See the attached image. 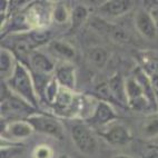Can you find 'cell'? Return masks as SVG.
<instances>
[{"label":"cell","instance_id":"1","mask_svg":"<svg viewBox=\"0 0 158 158\" xmlns=\"http://www.w3.org/2000/svg\"><path fill=\"white\" fill-rule=\"evenodd\" d=\"M6 84L11 89L12 93L26 100L32 107H36L38 105L34 79L28 69L21 62L17 61L12 73L7 78Z\"/></svg>","mask_w":158,"mask_h":158},{"label":"cell","instance_id":"2","mask_svg":"<svg viewBox=\"0 0 158 158\" xmlns=\"http://www.w3.org/2000/svg\"><path fill=\"white\" fill-rule=\"evenodd\" d=\"M70 135L73 143L80 152L86 155H93L96 152L98 144L95 138V135L86 124L79 123L73 125Z\"/></svg>","mask_w":158,"mask_h":158},{"label":"cell","instance_id":"3","mask_svg":"<svg viewBox=\"0 0 158 158\" xmlns=\"http://www.w3.org/2000/svg\"><path fill=\"white\" fill-rule=\"evenodd\" d=\"M27 120L35 128V131L46 134L57 139H64V127L61 123L48 115L32 114L27 117Z\"/></svg>","mask_w":158,"mask_h":158},{"label":"cell","instance_id":"4","mask_svg":"<svg viewBox=\"0 0 158 158\" xmlns=\"http://www.w3.org/2000/svg\"><path fill=\"white\" fill-rule=\"evenodd\" d=\"M98 134L108 144L116 147L127 146L133 140V135L130 134L129 129L122 124L110 125L105 130H100Z\"/></svg>","mask_w":158,"mask_h":158},{"label":"cell","instance_id":"5","mask_svg":"<svg viewBox=\"0 0 158 158\" xmlns=\"http://www.w3.org/2000/svg\"><path fill=\"white\" fill-rule=\"evenodd\" d=\"M118 118L116 111L107 102H99L95 107L93 115L87 119V123L95 126H102Z\"/></svg>","mask_w":158,"mask_h":158},{"label":"cell","instance_id":"6","mask_svg":"<svg viewBox=\"0 0 158 158\" xmlns=\"http://www.w3.org/2000/svg\"><path fill=\"white\" fill-rule=\"evenodd\" d=\"M135 25L139 34L148 39H152L157 36V26L152 16L146 10H140L135 17Z\"/></svg>","mask_w":158,"mask_h":158},{"label":"cell","instance_id":"7","mask_svg":"<svg viewBox=\"0 0 158 158\" xmlns=\"http://www.w3.org/2000/svg\"><path fill=\"white\" fill-rule=\"evenodd\" d=\"M55 79L60 87L73 90L76 88V71L75 67L70 64H61L55 69Z\"/></svg>","mask_w":158,"mask_h":158},{"label":"cell","instance_id":"8","mask_svg":"<svg viewBox=\"0 0 158 158\" xmlns=\"http://www.w3.org/2000/svg\"><path fill=\"white\" fill-rule=\"evenodd\" d=\"M7 133L8 137L12 139H21L28 138L35 133V128L31 126L30 123L26 120H16V122L9 123L7 124L6 128L2 127V134Z\"/></svg>","mask_w":158,"mask_h":158},{"label":"cell","instance_id":"9","mask_svg":"<svg viewBox=\"0 0 158 158\" xmlns=\"http://www.w3.org/2000/svg\"><path fill=\"white\" fill-rule=\"evenodd\" d=\"M133 6L134 2L128 0H109L102 3L100 9L102 12L110 16H122L129 11Z\"/></svg>","mask_w":158,"mask_h":158},{"label":"cell","instance_id":"10","mask_svg":"<svg viewBox=\"0 0 158 158\" xmlns=\"http://www.w3.org/2000/svg\"><path fill=\"white\" fill-rule=\"evenodd\" d=\"M108 88H109L110 95L115 99L116 102H126L127 104V96H126V90H125V81L119 75L111 77L109 79Z\"/></svg>","mask_w":158,"mask_h":158},{"label":"cell","instance_id":"11","mask_svg":"<svg viewBox=\"0 0 158 158\" xmlns=\"http://www.w3.org/2000/svg\"><path fill=\"white\" fill-rule=\"evenodd\" d=\"M140 135L146 139L155 138L158 136V115H152L144 120L140 126Z\"/></svg>","mask_w":158,"mask_h":158},{"label":"cell","instance_id":"12","mask_svg":"<svg viewBox=\"0 0 158 158\" xmlns=\"http://www.w3.org/2000/svg\"><path fill=\"white\" fill-rule=\"evenodd\" d=\"M17 61L15 60V57L9 50L1 49V54H0V73L2 79L5 78V73H7V78L12 73L15 69Z\"/></svg>","mask_w":158,"mask_h":158},{"label":"cell","instance_id":"13","mask_svg":"<svg viewBox=\"0 0 158 158\" xmlns=\"http://www.w3.org/2000/svg\"><path fill=\"white\" fill-rule=\"evenodd\" d=\"M31 61H32L34 67L36 68L37 70L41 71L45 75L54 71V64L51 62V60L49 59L48 57L40 54V52L35 51L34 54H32V57H31Z\"/></svg>","mask_w":158,"mask_h":158},{"label":"cell","instance_id":"14","mask_svg":"<svg viewBox=\"0 0 158 158\" xmlns=\"http://www.w3.org/2000/svg\"><path fill=\"white\" fill-rule=\"evenodd\" d=\"M88 58L96 67L102 68L109 58V54L102 47H93L88 50Z\"/></svg>","mask_w":158,"mask_h":158},{"label":"cell","instance_id":"15","mask_svg":"<svg viewBox=\"0 0 158 158\" xmlns=\"http://www.w3.org/2000/svg\"><path fill=\"white\" fill-rule=\"evenodd\" d=\"M50 49L56 55L65 58V59L70 60L76 55V51H75L73 46L65 43V41H52L50 44Z\"/></svg>","mask_w":158,"mask_h":158},{"label":"cell","instance_id":"16","mask_svg":"<svg viewBox=\"0 0 158 158\" xmlns=\"http://www.w3.org/2000/svg\"><path fill=\"white\" fill-rule=\"evenodd\" d=\"M88 16V10L85 6H78L71 12V26L73 29L79 28Z\"/></svg>","mask_w":158,"mask_h":158},{"label":"cell","instance_id":"17","mask_svg":"<svg viewBox=\"0 0 158 158\" xmlns=\"http://www.w3.org/2000/svg\"><path fill=\"white\" fill-rule=\"evenodd\" d=\"M34 158H52L54 157V152L50 147L47 145H39L35 148L32 152Z\"/></svg>","mask_w":158,"mask_h":158},{"label":"cell","instance_id":"18","mask_svg":"<svg viewBox=\"0 0 158 158\" xmlns=\"http://www.w3.org/2000/svg\"><path fill=\"white\" fill-rule=\"evenodd\" d=\"M52 18L56 20L57 23H66L68 20L69 14H68L67 9L62 6V5H60V6L55 7L54 11H52Z\"/></svg>","mask_w":158,"mask_h":158},{"label":"cell","instance_id":"19","mask_svg":"<svg viewBox=\"0 0 158 158\" xmlns=\"http://www.w3.org/2000/svg\"><path fill=\"white\" fill-rule=\"evenodd\" d=\"M150 79V85L152 88V93H154V96H155V100L158 104V73H154L149 77Z\"/></svg>","mask_w":158,"mask_h":158},{"label":"cell","instance_id":"20","mask_svg":"<svg viewBox=\"0 0 158 158\" xmlns=\"http://www.w3.org/2000/svg\"><path fill=\"white\" fill-rule=\"evenodd\" d=\"M111 158H134L131 156H128V155H125V154H118V155H115L114 157Z\"/></svg>","mask_w":158,"mask_h":158},{"label":"cell","instance_id":"21","mask_svg":"<svg viewBox=\"0 0 158 158\" xmlns=\"http://www.w3.org/2000/svg\"><path fill=\"white\" fill-rule=\"evenodd\" d=\"M58 158H70L68 155H66V154H62V155H60Z\"/></svg>","mask_w":158,"mask_h":158},{"label":"cell","instance_id":"22","mask_svg":"<svg viewBox=\"0 0 158 158\" xmlns=\"http://www.w3.org/2000/svg\"><path fill=\"white\" fill-rule=\"evenodd\" d=\"M155 148H156V149H158V145H157V146H155Z\"/></svg>","mask_w":158,"mask_h":158}]
</instances>
